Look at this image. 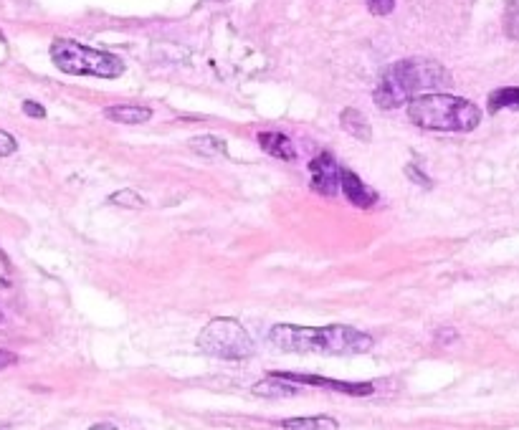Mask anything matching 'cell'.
<instances>
[{
	"mask_svg": "<svg viewBox=\"0 0 519 430\" xmlns=\"http://www.w3.org/2000/svg\"><path fill=\"white\" fill-rule=\"evenodd\" d=\"M368 8L373 16H390L395 8V0H368Z\"/></svg>",
	"mask_w": 519,
	"mask_h": 430,
	"instance_id": "cell-18",
	"label": "cell"
},
{
	"mask_svg": "<svg viewBox=\"0 0 519 430\" xmlns=\"http://www.w3.org/2000/svg\"><path fill=\"white\" fill-rule=\"evenodd\" d=\"M198 350L206 352L208 357H216V360H228V362H241L249 360L254 355V339L246 332L244 324L236 322L231 317L213 319L203 327V332L195 339Z\"/></svg>",
	"mask_w": 519,
	"mask_h": 430,
	"instance_id": "cell-5",
	"label": "cell"
},
{
	"mask_svg": "<svg viewBox=\"0 0 519 430\" xmlns=\"http://www.w3.org/2000/svg\"><path fill=\"white\" fill-rule=\"evenodd\" d=\"M16 362H18V357L13 355V352H8V350H0V370H6V367L16 365Z\"/></svg>",
	"mask_w": 519,
	"mask_h": 430,
	"instance_id": "cell-22",
	"label": "cell"
},
{
	"mask_svg": "<svg viewBox=\"0 0 519 430\" xmlns=\"http://www.w3.org/2000/svg\"><path fill=\"white\" fill-rule=\"evenodd\" d=\"M299 393H302V385H297V382L287 380V377L282 375H276V372H269V377H264V380L254 385V395H261V398H271V400L294 398V395Z\"/></svg>",
	"mask_w": 519,
	"mask_h": 430,
	"instance_id": "cell-9",
	"label": "cell"
},
{
	"mask_svg": "<svg viewBox=\"0 0 519 430\" xmlns=\"http://www.w3.org/2000/svg\"><path fill=\"white\" fill-rule=\"evenodd\" d=\"M104 117L119 124H142L152 117V109L135 107V104H114V107L104 109Z\"/></svg>",
	"mask_w": 519,
	"mask_h": 430,
	"instance_id": "cell-12",
	"label": "cell"
},
{
	"mask_svg": "<svg viewBox=\"0 0 519 430\" xmlns=\"http://www.w3.org/2000/svg\"><path fill=\"white\" fill-rule=\"evenodd\" d=\"M23 112L28 114V117H36V119H44L46 117V109L41 107L38 102H23Z\"/></svg>",
	"mask_w": 519,
	"mask_h": 430,
	"instance_id": "cell-20",
	"label": "cell"
},
{
	"mask_svg": "<svg viewBox=\"0 0 519 430\" xmlns=\"http://www.w3.org/2000/svg\"><path fill=\"white\" fill-rule=\"evenodd\" d=\"M406 172H408V178L416 180L418 185H426V188H431V180H428L426 175H423V172H418V170H416V165H408V167H406Z\"/></svg>",
	"mask_w": 519,
	"mask_h": 430,
	"instance_id": "cell-21",
	"label": "cell"
},
{
	"mask_svg": "<svg viewBox=\"0 0 519 430\" xmlns=\"http://www.w3.org/2000/svg\"><path fill=\"white\" fill-rule=\"evenodd\" d=\"M441 86H451V74L438 61H395L380 74L373 99L380 109H398L411 102V99L421 97V94L431 92V89H441Z\"/></svg>",
	"mask_w": 519,
	"mask_h": 430,
	"instance_id": "cell-2",
	"label": "cell"
},
{
	"mask_svg": "<svg viewBox=\"0 0 519 430\" xmlns=\"http://www.w3.org/2000/svg\"><path fill=\"white\" fill-rule=\"evenodd\" d=\"M276 375L287 377V380L297 382V385H312V387H325L332 393L352 395V398H368L375 393L373 382H345V380H330V377L319 375H302V372H276Z\"/></svg>",
	"mask_w": 519,
	"mask_h": 430,
	"instance_id": "cell-7",
	"label": "cell"
},
{
	"mask_svg": "<svg viewBox=\"0 0 519 430\" xmlns=\"http://www.w3.org/2000/svg\"><path fill=\"white\" fill-rule=\"evenodd\" d=\"M259 145L266 155L276 157V160H284V162L297 160V147H294V142L289 140L287 135H282V132H261Z\"/></svg>",
	"mask_w": 519,
	"mask_h": 430,
	"instance_id": "cell-10",
	"label": "cell"
},
{
	"mask_svg": "<svg viewBox=\"0 0 519 430\" xmlns=\"http://www.w3.org/2000/svg\"><path fill=\"white\" fill-rule=\"evenodd\" d=\"M109 203H117L119 208H140V205H145V200H142L140 193H135L132 188H125L119 190V193H114L112 198H109Z\"/></svg>",
	"mask_w": 519,
	"mask_h": 430,
	"instance_id": "cell-17",
	"label": "cell"
},
{
	"mask_svg": "<svg viewBox=\"0 0 519 430\" xmlns=\"http://www.w3.org/2000/svg\"><path fill=\"white\" fill-rule=\"evenodd\" d=\"M282 430H340V423L330 415H309V418H289Z\"/></svg>",
	"mask_w": 519,
	"mask_h": 430,
	"instance_id": "cell-13",
	"label": "cell"
},
{
	"mask_svg": "<svg viewBox=\"0 0 519 430\" xmlns=\"http://www.w3.org/2000/svg\"><path fill=\"white\" fill-rule=\"evenodd\" d=\"M269 342L282 352L299 355H365L373 350V337L347 324L330 327H299V324H276L269 332Z\"/></svg>",
	"mask_w": 519,
	"mask_h": 430,
	"instance_id": "cell-1",
	"label": "cell"
},
{
	"mask_svg": "<svg viewBox=\"0 0 519 430\" xmlns=\"http://www.w3.org/2000/svg\"><path fill=\"white\" fill-rule=\"evenodd\" d=\"M309 175H312L314 193L332 198V195H337V190H340L342 167L332 152H322V155L314 157V160L309 162Z\"/></svg>",
	"mask_w": 519,
	"mask_h": 430,
	"instance_id": "cell-6",
	"label": "cell"
},
{
	"mask_svg": "<svg viewBox=\"0 0 519 430\" xmlns=\"http://www.w3.org/2000/svg\"><path fill=\"white\" fill-rule=\"evenodd\" d=\"M436 339L438 342H441V339H444V342H451V339H456V332L454 329H446V332H438Z\"/></svg>",
	"mask_w": 519,
	"mask_h": 430,
	"instance_id": "cell-23",
	"label": "cell"
},
{
	"mask_svg": "<svg viewBox=\"0 0 519 430\" xmlns=\"http://www.w3.org/2000/svg\"><path fill=\"white\" fill-rule=\"evenodd\" d=\"M188 145H190V150L198 152V155H203V157H218L226 152V142H223L221 137H213V135L193 137Z\"/></svg>",
	"mask_w": 519,
	"mask_h": 430,
	"instance_id": "cell-15",
	"label": "cell"
},
{
	"mask_svg": "<svg viewBox=\"0 0 519 430\" xmlns=\"http://www.w3.org/2000/svg\"><path fill=\"white\" fill-rule=\"evenodd\" d=\"M489 114H497L502 109H519V86H502L489 94L487 102Z\"/></svg>",
	"mask_w": 519,
	"mask_h": 430,
	"instance_id": "cell-14",
	"label": "cell"
},
{
	"mask_svg": "<svg viewBox=\"0 0 519 430\" xmlns=\"http://www.w3.org/2000/svg\"><path fill=\"white\" fill-rule=\"evenodd\" d=\"M408 119L428 132H471L482 122V109L464 97L433 92L408 102Z\"/></svg>",
	"mask_w": 519,
	"mask_h": 430,
	"instance_id": "cell-3",
	"label": "cell"
},
{
	"mask_svg": "<svg viewBox=\"0 0 519 430\" xmlns=\"http://www.w3.org/2000/svg\"><path fill=\"white\" fill-rule=\"evenodd\" d=\"M16 150H18L16 137L8 135V132H3V129H0V157L13 155V152H16Z\"/></svg>",
	"mask_w": 519,
	"mask_h": 430,
	"instance_id": "cell-19",
	"label": "cell"
},
{
	"mask_svg": "<svg viewBox=\"0 0 519 430\" xmlns=\"http://www.w3.org/2000/svg\"><path fill=\"white\" fill-rule=\"evenodd\" d=\"M89 430H119V428H114V425L102 423V425H94V428H89Z\"/></svg>",
	"mask_w": 519,
	"mask_h": 430,
	"instance_id": "cell-24",
	"label": "cell"
},
{
	"mask_svg": "<svg viewBox=\"0 0 519 430\" xmlns=\"http://www.w3.org/2000/svg\"><path fill=\"white\" fill-rule=\"evenodd\" d=\"M340 124H342V129H345L347 135L355 137V140H360V142L373 140V127H370V119L365 117L360 109L347 107L345 112L340 114Z\"/></svg>",
	"mask_w": 519,
	"mask_h": 430,
	"instance_id": "cell-11",
	"label": "cell"
},
{
	"mask_svg": "<svg viewBox=\"0 0 519 430\" xmlns=\"http://www.w3.org/2000/svg\"><path fill=\"white\" fill-rule=\"evenodd\" d=\"M340 188H342V195H345L355 208H373V205L378 203V193H375L368 183H363V178L355 175L350 167H342Z\"/></svg>",
	"mask_w": 519,
	"mask_h": 430,
	"instance_id": "cell-8",
	"label": "cell"
},
{
	"mask_svg": "<svg viewBox=\"0 0 519 430\" xmlns=\"http://www.w3.org/2000/svg\"><path fill=\"white\" fill-rule=\"evenodd\" d=\"M51 61L59 71L71 76H99V79H119L125 74V61L109 51L92 49L84 43L56 38L51 43Z\"/></svg>",
	"mask_w": 519,
	"mask_h": 430,
	"instance_id": "cell-4",
	"label": "cell"
},
{
	"mask_svg": "<svg viewBox=\"0 0 519 430\" xmlns=\"http://www.w3.org/2000/svg\"><path fill=\"white\" fill-rule=\"evenodd\" d=\"M504 33L519 41V0H507L504 8Z\"/></svg>",
	"mask_w": 519,
	"mask_h": 430,
	"instance_id": "cell-16",
	"label": "cell"
},
{
	"mask_svg": "<svg viewBox=\"0 0 519 430\" xmlns=\"http://www.w3.org/2000/svg\"><path fill=\"white\" fill-rule=\"evenodd\" d=\"M0 41H3V36H0Z\"/></svg>",
	"mask_w": 519,
	"mask_h": 430,
	"instance_id": "cell-25",
	"label": "cell"
}]
</instances>
